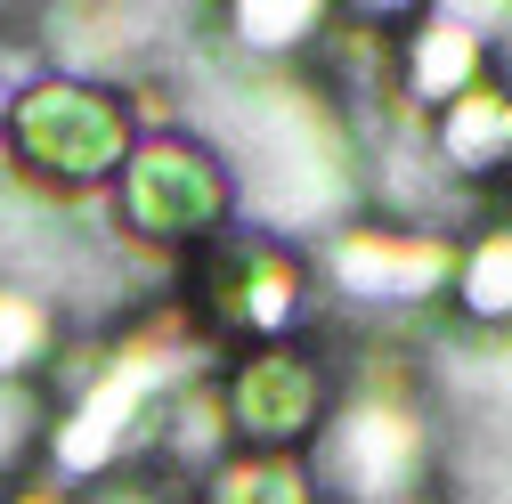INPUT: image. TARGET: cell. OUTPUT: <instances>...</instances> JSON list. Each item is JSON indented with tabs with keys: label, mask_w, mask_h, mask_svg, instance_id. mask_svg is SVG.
<instances>
[{
	"label": "cell",
	"mask_w": 512,
	"mask_h": 504,
	"mask_svg": "<svg viewBox=\"0 0 512 504\" xmlns=\"http://www.w3.org/2000/svg\"><path fill=\"white\" fill-rule=\"evenodd\" d=\"M399 74H407V98H415V106H456L464 90H480V17H472V9L423 17Z\"/></svg>",
	"instance_id": "obj_7"
},
{
	"label": "cell",
	"mask_w": 512,
	"mask_h": 504,
	"mask_svg": "<svg viewBox=\"0 0 512 504\" xmlns=\"http://www.w3.org/2000/svg\"><path fill=\"white\" fill-rule=\"evenodd\" d=\"M456 293L480 326H512V228H488L456 261Z\"/></svg>",
	"instance_id": "obj_10"
},
{
	"label": "cell",
	"mask_w": 512,
	"mask_h": 504,
	"mask_svg": "<svg viewBox=\"0 0 512 504\" xmlns=\"http://www.w3.org/2000/svg\"><path fill=\"white\" fill-rule=\"evenodd\" d=\"M317 25H326V9H309V0H293V9H261V0L228 9V33H236L252 57H285V49H293V41H309Z\"/></svg>",
	"instance_id": "obj_12"
},
{
	"label": "cell",
	"mask_w": 512,
	"mask_h": 504,
	"mask_svg": "<svg viewBox=\"0 0 512 504\" xmlns=\"http://www.w3.org/2000/svg\"><path fill=\"white\" fill-rule=\"evenodd\" d=\"M0 131H9V163L33 196H90L106 171L131 163V114H122V98L98 90V82H74V74L17 90Z\"/></svg>",
	"instance_id": "obj_1"
},
{
	"label": "cell",
	"mask_w": 512,
	"mask_h": 504,
	"mask_svg": "<svg viewBox=\"0 0 512 504\" xmlns=\"http://www.w3.org/2000/svg\"><path fill=\"white\" fill-rule=\"evenodd\" d=\"M220 407H228L236 439H252L261 456H285V439H301L317 415H326V366H317L309 350H293V342H261V350L236 358Z\"/></svg>",
	"instance_id": "obj_5"
},
{
	"label": "cell",
	"mask_w": 512,
	"mask_h": 504,
	"mask_svg": "<svg viewBox=\"0 0 512 504\" xmlns=\"http://www.w3.org/2000/svg\"><path fill=\"white\" fill-rule=\"evenodd\" d=\"M9 504H57V496H41V488H17V496H9Z\"/></svg>",
	"instance_id": "obj_14"
},
{
	"label": "cell",
	"mask_w": 512,
	"mask_h": 504,
	"mask_svg": "<svg viewBox=\"0 0 512 504\" xmlns=\"http://www.w3.org/2000/svg\"><path fill=\"white\" fill-rule=\"evenodd\" d=\"M326 277L350 301H423L456 277V252L439 236H399V228H350L326 252Z\"/></svg>",
	"instance_id": "obj_6"
},
{
	"label": "cell",
	"mask_w": 512,
	"mask_h": 504,
	"mask_svg": "<svg viewBox=\"0 0 512 504\" xmlns=\"http://www.w3.org/2000/svg\"><path fill=\"white\" fill-rule=\"evenodd\" d=\"M342 488V504H407V488L423 480V415L399 391H358L334 423H326V456H317Z\"/></svg>",
	"instance_id": "obj_3"
},
{
	"label": "cell",
	"mask_w": 512,
	"mask_h": 504,
	"mask_svg": "<svg viewBox=\"0 0 512 504\" xmlns=\"http://www.w3.org/2000/svg\"><path fill=\"white\" fill-rule=\"evenodd\" d=\"M301 309V261L277 244H204L196 252V318L220 334H252V342H285Z\"/></svg>",
	"instance_id": "obj_4"
},
{
	"label": "cell",
	"mask_w": 512,
	"mask_h": 504,
	"mask_svg": "<svg viewBox=\"0 0 512 504\" xmlns=\"http://www.w3.org/2000/svg\"><path fill=\"white\" fill-rule=\"evenodd\" d=\"M49 350H57L49 301H33V293H0V383H17V374L49 366Z\"/></svg>",
	"instance_id": "obj_11"
},
{
	"label": "cell",
	"mask_w": 512,
	"mask_h": 504,
	"mask_svg": "<svg viewBox=\"0 0 512 504\" xmlns=\"http://www.w3.org/2000/svg\"><path fill=\"white\" fill-rule=\"evenodd\" d=\"M439 163L464 171V179L512 163V90L504 82H480V90H464L439 114Z\"/></svg>",
	"instance_id": "obj_8"
},
{
	"label": "cell",
	"mask_w": 512,
	"mask_h": 504,
	"mask_svg": "<svg viewBox=\"0 0 512 504\" xmlns=\"http://www.w3.org/2000/svg\"><path fill=\"white\" fill-rule=\"evenodd\" d=\"M204 504H317V480L301 456H220Z\"/></svg>",
	"instance_id": "obj_9"
},
{
	"label": "cell",
	"mask_w": 512,
	"mask_h": 504,
	"mask_svg": "<svg viewBox=\"0 0 512 504\" xmlns=\"http://www.w3.org/2000/svg\"><path fill=\"white\" fill-rule=\"evenodd\" d=\"M228 204H236V187H228L220 155H204L179 131L131 147L122 187H114V212H122V228H131L139 244H212Z\"/></svg>",
	"instance_id": "obj_2"
},
{
	"label": "cell",
	"mask_w": 512,
	"mask_h": 504,
	"mask_svg": "<svg viewBox=\"0 0 512 504\" xmlns=\"http://www.w3.org/2000/svg\"><path fill=\"white\" fill-rule=\"evenodd\" d=\"M98 504H171V488H155V480H114Z\"/></svg>",
	"instance_id": "obj_13"
},
{
	"label": "cell",
	"mask_w": 512,
	"mask_h": 504,
	"mask_svg": "<svg viewBox=\"0 0 512 504\" xmlns=\"http://www.w3.org/2000/svg\"><path fill=\"white\" fill-rule=\"evenodd\" d=\"M0 122H9V98H0Z\"/></svg>",
	"instance_id": "obj_15"
}]
</instances>
